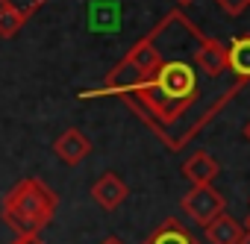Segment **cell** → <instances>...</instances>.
I'll use <instances>...</instances> for the list:
<instances>
[{"label":"cell","instance_id":"obj_12","mask_svg":"<svg viewBox=\"0 0 250 244\" xmlns=\"http://www.w3.org/2000/svg\"><path fill=\"white\" fill-rule=\"evenodd\" d=\"M215 3H218L227 15H241V12L250 6V0H215Z\"/></svg>","mask_w":250,"mask_h":244},{"label":"cell","instance_id":"obj_13","mask_svg":"<svg viewBox=\"0 0 250 244\" xmlns=\"http://www.w3.org/2000/svg\"><path fill=\"white\" fill-rule=\"evenodd\" d=\"M12 244H44L39 235H18V241H12Z\"/></svg>","mask_w":250,"mask_h":244},{"label":"cell","instance_id":"obj_7","mask_svg":"<svg viewBox=\"0 0 250 244\" xmlns=\"http://www.w3.org/2000/svg\"><path fill=\"white\" fill-rule=\"evenodd\" d=\"M203 232H206V241L212 244H238L244 238V226L235 218H229L227 212H221L212 224H206Z\"/></svg>","mask_w":250,"mask_h":244},{"label":"cell","instance_id":"obj_11","mask_svg":"<svg viewBox=\"0 0 250 244\" xmlns=\"http://www.w3.org/2000/svg\"><path fill=\"white\" fill-rule=\"evenodd\" d=\"M44 3H47V0H0V6H9V9H15L24 18H33Z\"/></svg>","mask_w":250,"mask_h":244},{"label":"cell","instance_id":"obj_9","mask_svg":"<svg viewBox=\"0 0 250 244\" xmlns=\"http://www.w3.org/2000/svg\"><path fill=\"white\" fill-rule=\"evenodd\" d=\"M227 56H229V71L250 82V36H235L227 47Z\"/></svg>","mask_w":250,"mask_h":244},{"label":"cell","instance_id":"obj_3","mask_svg":"<svg viewBox=\"0 0 250 244\" xmlns=\"http://www.w3.org/2000/svg\"><path fill=\"white\" fill-rule=\"evenodd\" d=\"M180 206L197 226H206L227 209V197L221 191H215L212 185H191V191L183 197Z\"/></svg>","mask_w":250,"mask_h":244},{"label":"cell","instance_id":"obj_2","mask_svg":"<svg viewBox=\"0 0 250 244\" xmlns=\"http://www.w3.org/2000/svg\"><path fill=\"white\" fill-rule=\"evenodd\" d=\"M59 197L50 185L36 177H27L9 188L3 197V221L18 235H39L56 215Z\"/></svg>","mask_w":250,"mask_h":244},{"label":"cell","instance_id":"obj_1","mask_svg":"<svg viewBox=\"0 0 250 244\" xmlns=\"http://www.w3.org/2000/svg\"><path fill=\"white\" fill-rule=\"evenodd\" d=\"M200 36L203 30L180 9L168 12L147 33L162 56L159 68L142 85L118 94L174 153L197 139L209 121L247 85L232 71L221 77L203 71V65L194 59Z\"/></svg>","mask_w":250,"mask_h":244},{"label":"cell","instance_id":"obj_5","mask_svg":"<svg viewBox=\"0 0 250 244\" xmlns=\"http://www.w3.org/2000/svg\"><path fill=\"white\" fill-rule=\"evenodd\" d=\"M53 153L65 162V165H80L88 153H91V142L85 139V133H80L77 127L65 130L56 142H53Z\"/></svg>","mask_w":250,"mask_h":244},{"label":"cell","instance_id":"obj_8","mask_svg":"<svg viewBox=\"0 0 250 244\" xmlns=\"http://www.w3.org/2000/svg\"><path fill=\"white\" fill-rule=\"evenodd\" d=\"M142 244H203V241H197L177 218H165Z\"/></svg>","mask_w":250,"mask_h":244},{"label":"cell","instance_id":"obj_6","mask_svg":"<svg viewBox=\"0 0 250 244\" xmlns=\"http://www.w3.org/2000/svg\"><path fill=\"white\" fill-rule=\"evenodd\" d=\"M221 174V165L218 159H212L206 150H197L191 153L186 162H183V177L191 183V185H212V180Z\"/></svg>","mask_w":250,"mask_h":244},{"label":"cell","instance_id":"obj_15","mask_svg":"<svg viewBox=\"0 0 250 244\" xmlns=\"http://www.w3.org/2000/svg\"><path fill=\"white\" fill-rule=\"evenodd\" d=\"M244 139L250 142V121H247V124H244Z\"/></svg>","mask_w":250,"mask_h":244},{"label":"cell","instance_id":"obj_4","mask_svg":"<svg viewBox=\"0 0 250 244\" xmlns=\"http://www.w3.org/2000/svg\"><path fill=\"white\" fill-rule=\"evenodd\" d=\"M127 194H130L127 183H124L118 174H112V171H106L103 177H97V183L91 185V200H94L100 209H106V212L118 209L124 200H127Z\"/></svg>","mask_w":250,"mask_h":244},{"label":"cell","instance_id":"obj_16","mask_svg":"<svg viewBox=\"0 0 250 244\" xmlns=\"http://www.w3.org/2000/svg\"><path fill=\"white\" fill-rule=\"evenodd\" d=\"M177 3H180V6H188V3H194V0H177Z\"/></svg>","mask_w":250,"mask_h":244},{"label":"cell","instance_id":"obj_14","mask_svg":"<svg viewBox=\"0 0 250 244\" xmlns=\"http://www.w3.org/2000/svg\"><path fill=\"white\" fill-rule=\"evenodd\" d=\"M100 244H124V241H121V238H118V235H106V238H103V241H100Z\"/></svg>","mask_w":250,"mask_h":244},{"label":"cell","instance_id":"obj_10","mask_svg":"<svg viewBox=\"0 0 250 244\" xmlns=\"http://www.w3.org/2000/svg\"><path fill=\"white\" fill-rule=\"evenodd\" d=\"M24 15H18L15 9H9V6H0V39H15L18 33H21V27H24Z\"/></svg>","mask_w":250,"mask_h":244}]
</instances>
